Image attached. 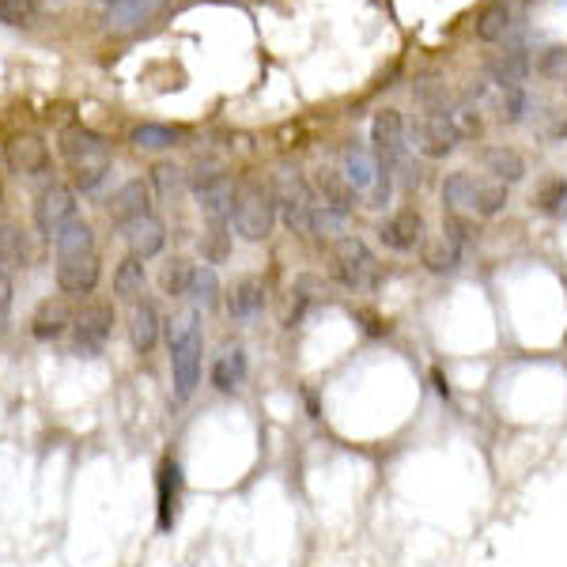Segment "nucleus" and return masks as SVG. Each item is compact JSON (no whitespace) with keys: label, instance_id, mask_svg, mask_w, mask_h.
Instances as JSON below:
<instances>
[{"label":"nucleus","instance_id":"obj_37","mask_svg":"<svg viewBox=\"0 0 567 567\" xmlns=\"http://www.w3.org/2000/svg\"><path fill=\"white\" fill-rule=\"evenodd\" d=\"M189 277H194V265H189L186 258L167 261V269H163V291H167V296H182V299H186Z\"/></svg>","mask_w":567,"mask_h":567},{"label":"nucleus","instance_id":"obj_25","mask_svg":"<svg viewBox=\"0 0 567 567\" xmlns=\"http://www.w3.org/2000/svg\"><path fill=\"white\" fill-rule=\"evenodd\" d=\"M69 329H72V315L61 299H45L31 318V333L39 337V341H58V337H65Z\"/></svg>","mask_w":567,"mask_h":567},{"label":"nucleus","instance_id":"obj_10","mask_svg":"<svg viewBox=\"0 0 567 567\" xmlns=\"http://www.w3.org/2000/svg\"><path fill=\"white\" fill-rule=\"evenodd\" d=\"M371 152L382 163V171H398L401 159L409 155L405 144V122H401L398 110H379V117L371 122Z\"/></svg>","mask_w":567,"mask_h":567},{"label":"nucleus","instance_id":"obj_28","mask_svg":"<svg viewBox=\"0 0 567 567\" xmlns=\"http://www.w3.org/2000/svg\"><path fill=\"white\" fill-rule=\"evenodd\" d=\"M53 254L58 258H80V254H95V231H91L87 219H72L65 231L53 239Z\"/></svg>","mask_w":567,"mask_h":567},{"label":"nucleus","instance_id":"obj_35","mask_svg":"<svg viewBox=\"0 0 567 567\" xmlns=\"http://www.w3.org/2000/svg\"><path fill=\"white\" fill-rule=\"evenodd\" d=\"M534 205L542 208L545 216L567 219V178H548L545 186L534 194Z\"/></svg>","mask_w":567,"mask_h":567},{"label":"nucleus","instance_id":"obj_24","mask_svg":"<svg viewBox=\"0 0 567 567\" xmlns=\"http://www.w3.org/2000/svg\"><path fill=\"white\" fill-rule=\"evenodd\" d=\"M481 163L492 175V182H499V186H507V189L526 178V159L515 148H484Z\"/></svg>","mask_w":567,"mask_h":567},{"label":"nucleus","instance_id":"obj_38","mask_svg":"<svg viewBox=\"0 0 567 567\" xmlns=\"http://www.w3.org/2000/svg\"><path fill=\"white\" fill-rule=\"evenodd\" d=\"M200 246H205V265L224 261L227 258V227H213Z\"/></svg>","mask_w":567,"mask_h":567},{"label":"nucleus","instance_id":"obj_27","mask_svg":"<svg viewBox=\"0 0 567 567\" xmlns=\"http://www.w3.org/2000/svg\"><path fill=\"white\" fill-rule=\"evenodd\" d=\"M246 382V352L235 344V349H224L213 363V386L219 393H235Z\"/></svg>","mask_w":567,"mask_h":567},{"label":"nucleus","instance_id":"obj_4","mask_svg":"<svg viewBox=\"0 0 567 567\" xmlns=\"http://www.w3.org/2000/svg\"><path fill=\"white\" fill-rule=\"evenodd\" d=\"M443 200L451 213L458 216H481V219H492L507 208V186L492 178H473L470 171H454L446 175L443 182Z\"/></svg>","mask_w":567,"mask_h":567},{"label":"nucleus","instance_id":"obj_11","mask_svg":"<svg viewBox=\"0 0 567 567\" xmlns=\"http://www.w3.org/2000/svg\"><path fill=\"white\" fill-rule=\"evenodd\" d=\"M72 333H76V349L84 355L103 352L110 333H114V303H103V299L84 303L80 315L72 318Z\"/></svg>","mask_w":567,"mask_h":567},{"label":"nucleus","instance_id":"obj_29","mask_svg":"<svg viewBox=\"0 0 567 567\" xmlns=\"http://www.w3.org/2000/svg\"><path fill=\"white\" fill-rule=\"evenodd\" d=\"M526 72H529V58H526V50L499 53V58L488 65V76H492V84H496V87H523Z\"/></svg>","mask_w":567,"mask_h":567},{"label":"nucleus","instance_id":"obj_9","mask_svg":"<svg viewBox=\"0 0 567 567\" xmlns=\"http://www.w3.org/2000/svg\"><path fill=\"white\" fill-rule=\"evenodd\" d=\"M76 219V194L61 182L45 186L39 197H34V227H39L42 239H58L61 231Z\"/></svg>","mask_w":567,"mask_h":567},{"label":"nucleus","instance_id":"obj_34","mask_svg":"<svg viewBox=\"0 0 567 567\" xmlns=\"http://www.w3.org/2000/svg\"><path fill=\"white\" fill-rule=\"evenodd\" d=\"M462 254H465V250H462L458 243H451L446 235H439L435 243H427V246H424V265H427L432 272H454V269L462 265Z\"/></svg>","mask_w":567,"mask_h":567},{"label":"nucleus","instance_id":"obj_19","mask_svg":"<svg viewBox=\"0 0 567 567\" xmlns=\"http://www.w3.org/2000/svg\"><path fill=\"white\" fill-rule=\"evenodd\" d=\"M4 155H8V167H12L16 175H42V171L50 167V144H45L39 133L12 136Z\"/></svg>","mask_w":567,"mask_h":567},{"label":"nucleus","instance_id":"obj_39","mask_svg":"<svg viewBox=\"0 0 567 567\" xmlns=\"http://www.w3.org/2000/svg\"><path fill=\"white\" fill-rule=\"evenodd\" d=\"M8 310H12V277L0 272V322L8 318Z\"/></svg>","mask_w":567,"mask_h":567},{"label":"nucleus","instance_id":"obj_12","mask_svg":"<svg viewBox=\"0 0 567 567\" xmlns=\"http://www.w3.org/2000/svg\"><path fill=\"white\" fill-rule=\"evenodd\" d=\"M182 488H186V481H182V465L178 458H163L159 470H155V515H159V529L163 534H171L178 523V511H182Z\"/></svg>","mask_w":567,"mask_h":567},{"label":"nucleus","instance_id":"obj_21","mask_svg":"<svg viewBox=\"0 0 567 567\" xmlns=\"http://www.w3.org/2000/svg\"><path fill=\"white\" fill-rule=\"evenodd\" d=\"M265 280L261 277H243L231 284V291H227V315L235 318V322H254V318L265 310Z\"/></svg>","mask_w":567,"mask_h":567},{"label":"nucleus","instance_id":"obj_20","mask_svg":"<svg viewBox=\"0 0 567 567\" xmlns=\"http://www.w3.org/2000/svg\"><path fill=\"white\" fill-rule=\"evenodd\" d=\"M167 8V0H110L106 4V27L110 31H136L152 23Z\"/></svg>","mask_w":567,"mask_h":567},{"label":"nucleus","instance_id":"obj_18","mask_svg":"<svg viewBox=\"0 0 567 567\" xmlns=\"http://www.w3.org/2000/svg\"><path fill=\"white\" fill-rule=\"evenodd\" d=\"M341 171H344V178L355 186V194H360V197H368L371 189L379 186V178H382V163L374 159V152L368 148V144H360V141L344 144Z\"/></svg>","mask_w":567,"mask_h":567},{"label":"nucleus","instance_id":"obj_36","mask_svg":"<svg viewBox=\"0 0 567 567\" xmlns=\"http://www.w3.org/2000/svg\"><path fill=\"white\" fill-rule=\"evenodd\" d=\"M42 16V0H0V23L4 27H34Z\"/></svg>","mask_w":567,"mask_h":567},{"label":"nucleus","instance_id":"obj_13","mask_svg":"<svg viewBox=\"0 0 567 567\" xmlns=\"http://www.w3.org/2000/svg\"><path fill=\"white\" fill-rule=\"evenodd\" d=\"M315 197H318V205H322L326 213H333V216H341V219H349L352 208H355V200H360L355 186H352L349 178H344V171H333V167H322L315 175Z\"/></svg>","mask_w":567,"mask_h":567},{"label":"nucleus","instance_id":"obj_16","mask_svg":"<svg viewBox=\"0 0 567 567\" xmlns=\"http://www.w3.org/2000/svg\"><path fill=\"white\" fill-rule=\"evenodd\" d=\"M122 239H125V250H130V258H141V261H152L155 254H163V246H167V224H163L159 216H141L133 219V224L122 227Z\"/></svg>","mask_w":567,"mask_h":567},{"label":"nucleus","instance_id":"obj_7","mask_svg":"<svg viewBox=\"0 0 567 567\" xmlns=\"http://www.w3.org/2000/svg\"><path fill=\"white\" fill-rule=\"evenodd\" d=\"M194 186V197H197V208L200 216L208 219L213 227H227L231 224V213H235V182L224 175L219 167H200V175L189 182Z\"/></svg>","mask_w":567,"mask_h":567},{"label":"nucleus","instance_id":"obj_8","mask_svg":"<svg viewBox=\"0 0 567 567\" xmlns=\"http://www.w3.org/2000/svg\"><path fill=\"white\" fill-rule=\"evenodd\" d=\"M409 141H413V152H420L424 159H446V155L462 144V136L454 130L451 114H432V110H424L413 122V130H409Z\"/></svg>","mask_w":567,"mask_h":567},{"label":"nucleus","instance_id":"obj_30","mask_svg":"<svg viewBox=\"0 0 567 567\" xmlns=\"http://www.w3.org/2000/svg\"><path fill=\"white\" fill-rule=\"evenodd\" d=\"M178 141H182V130L155 125V122L136 125V130L130 133V144L136 152H167V148H178Z\"/></svg>","mask_w":567,"mask_h":567},{"label":"nucleus","instance_id":"obj_17","mask_svg":"<svg viewBox=\"0 0 567 567\" xmlns=\"http://www.w3.org/2000/svg\"><path fill=\"white\" fill-rule=\"evenodd\" d=\"M106 216L114 219L117 227L133 224V219H141V216H152V182H144V178L125 182V186L106 200Z\"/></svg>","mask_w":567,"mask_h":567},{"label":"nucleus","instance_id":"obj_3","mask_svg":"<svg viewBox=\"0 0 567 567\" xmlns=\"http://www.w3.org/2000/svg\"><path fill=\"white\" fill-rule=\"evenodd\" d=\"M280 205H277V189L265 186L258 178H243L235 186V213L231 227L243 235L246 243H265L277 227Z\"/></svg>","mask_w":567,"mask_h":567},{"label":"nucleus","instance_id":"obj_6","mask_svg":"<svg viewBox=\"0 0 567 567\" xmlns=\"http://www.w3.org/2000/svg\"><path fill=\"white\" fill-rule=\"evenodd\" d=\"M277 205H280V216L291 231L307 235L310 224H315V208H318V197H315V186L299 175V171H280L277 175Z\"/></svg>","mask_w":567,"mask_h":567},{"label":"nucleus","instance_id":"obj_26","mask_svg":"<svg viewBox=\"0 0 567 567\" xmlns=\"http://www.w3.org/2000/svg\"><path fill=\"white\" fill-rule=\"evenodd\" d=\"M114 296L125 299V303H141L148 296V269H144L141 258H125L114 269Z\"/></svg>","mask_w":567,"mask_h":567},{"label":"nucleus","instance_id":"obj_15","mask_svg":"<svg viewBox=\"0 0 567 567\" xmlns=\"http://www.w3.org/2000/svg\"><path fill=\"white\" fill-rule=\"evenodd\" d=\"M103 277V261L95 254H80V258H58V288L65 296H91Z\"/></svg>","mask_w":567,"mask_h":567},{"label":"nucleus","instance_id":"obj_31","mask_svg":"<svg viewBox=\"0 0 567 567\" xmlns=\"http://www.w3.org/2000/svg\"><path fill=\"white\" fill-rule=\"evenodd\" d=\"M186 299H194V310H213L219 303V280L213 265H194Z\"/></svg>","mask_w":567,"mask_h":567},{"label":"nucleus","instance_id":"obj_5","mask_svg":"<svg viewBox=\"0 0 567 567\" xmlns=\"http://www.w3.org/2000/svg\"><path fill=\"white\" fill-rule=\"evenodd\" d=\"M333 277L352 291H371L382 284V265L355 235H341L333 243Z\"/></svg>","mask_w":567,"mask_h":567},{"label":"nucleus","instance_id":"obj_22","mask_svg":"<svg viewBox=\"0 0 567 567\" xmlns=\"http://www.w3.org/2000/svg\"><path fill=\"white\" fill-rule=\"evenodd\" d=\"M159 333H163V315L152 299H141L133 303V315H130V341L136 355H148L155 344H159Z\"/></svg>","mask_w":567,"mask_h":567},{"label":"nucleus","instance_id":"obj_2","mask_svg":"<svg viewBox=\"0 0 567 567\" xmlns=\"http://www.w3.org/2000/svg\"><path fill=\"white\" fill-rule=\"evenodd\" d=\"M200 368H205V344H200L197 310H186L171 322V382L178 401H189L197 393Z\"/></svg>","mask_w":567,"mask_h":567},{"label":"nucleus","instance_id":"obj_14","mask_svg":"<svg viewBox=\"0 0 567 567\" xmlns=\"http://www.w3.org/2000/svg\"><path fill=\"white\" fill-rule=\"evenodd\" d=\"M379 239L382 246H390V250H398V254H413L416 246H424V216L409 205L398 208L390 219H382Z\"/></svg>","mask_w":567,"mask_h":567},{"label":"nucleus","instance_id":"obj_32","mask_svg":"<svg viewBox=\"0 0 567 567\" xmlns=\"http://www.w3.org/2000/svg\"><path fill=\"white\" fill-rule=\"evenodd\" d=\"M511 31V8L503 0H492V4L481 8L477 16V39L481 42H503Z\"/></svg>","mask_w":567,"mask_h":567},{"label":"nucleus","instance_id":"obj_1","mask_svg":"<svg viewBox=\"0 0 567 567\" xmlns=\"http://www.w3.org/2000/svg\"><path fill=\"white\" fill-rule=\"evenodd\" d=\"M58 144L76 189L91 194V189L103 186V178L110 175V141L103 133L84 130V125H69Z\"/></svg>","mask_w":567,"mask_h":567},{"label":"nucleus","instance_id":"obj_23","mask_svg":"<svg viewBox=\"0 0 567 567\" xmlns=\"http://www.w3.org/2000/svg\"><path fill=\"white\" fill-rule=\"evenodd\" d=\"M31 265V239L20 224H0V272L12 277Z\"/></svg>","mask_w":567,"mask_h":567},{"label":"nucleus","instance_id":"obj_33","mask_svg":"<svg viewBox=\"0 0 567 567\" xmlns=\"http://www.w3.org/2000/svg\"><path fill=\"white\" fill-rule=\"evenodd\" d=\"M186 171L175 167V163H155L152 167V194H159V200H175L178 205V197L186 194Z\"/></svg>","mask_w":567,"mask_h":567}]
</instances>
